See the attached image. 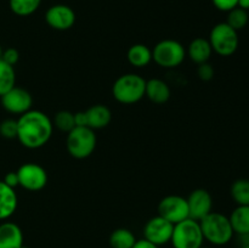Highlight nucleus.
Instances as JSON below:
<instances>
[{
    "instance_id": "obj_13",
    "label": "nucleus",
    "mask_w": 249,
    "mask_h": 248,
    "mask_svg": "<svg viewBox=\"0 0 249 248\" xmlns=\"http://www.w3.org/2000/svg\"><path fill=\"white\" fill-rule=\"evenodd\" d=\"M75 12L71 6L65 4L53 5L45 14V21L56 31H67L75 23Z\"/></svg>"
},
{
    "instance_id": "obj_15",
    "label": "nucleus",
    "mask_w": 249,
    "mask_h": 248,
    "mask_svg": "<svg viewBox=\"0 0 249 248\" xmlns=\"http://www.w3.org/2000/svg\"><path fill=\"white\" fill-rule=\"evenodd\" d=\"M18 207V197L15 189L0 180V221L11 218Z\"/></svg>"
},
{
    "instance_id": "obj_32",
    "label": "nucleus",
    "mask_w": 249,
    "mask_h": 248,
    "mask_svg": "<svg viewBox=\"0 0 249 248\" xmlns=\"http://www.w3.org/2000/svg\"><path fill=\"white\" fill-rule=\"evenodd\" d=\"M74 121L75 126H87V116H85V111H80L74 113Z\"/></svg>"
},
{
    "instance_id": "obj_33",
    "label": "nucleus",
    "mask_w": 249,
    "mask_h": 248,
    "mask_svg": "<svg viewBox=\"0 0 249 248\" xmlns=\"http://www.w3.org/2000/svg\"><path fill=\"white\" fill-rule=\"evenodd\" d=\"M133 248H160L158 246L153 245L150 241L145 240V238H141V240H136L135 245L133 246Z\"/></svg>"
},
{
    "instance_id": "obj_22",
    "label": "nucleus",
    "mask_w": 249,
    "mask_h": 248,
    "mask_svg": "<svg viewBox=\"0 0 249 248\" xmlns=\"http://www.w3.org/2000/svg\"><path fill=\"white\" fill-rule=\"evenodd\" d=\"M14 87H16L15 67L0 60V97Z\"/></svg>"
},
{
    "instance_id": "obj_19",
    "label": "nucleus",
    "mask_w": 249,
    "mask_h": 248,
    "mask_svg": "<svg viewBox=\"0 0 249 248\" xmlns=\"http://www.w3.org/2000/svg\"><path fill=\"white\" fill-rule=\"evenodd\" d=\"M126 58H128V62L134 67H146L152 61V50L145 44H134L129 48Z\"/></svg>"
},
{
    "instance_id": "obj_16",
    "label": "nucleus",
    "mask_w": 249,
    "mask_h": 248,
    "mask_svg": "<svg viewBox=\"0 0 249 248\" xmlns=\"http://www.w3.org/2000/svg\"><path fill=\"white\" fill-rule=\"evenodd\" d=\"M87 116V126L92 130L104 129L111 123L112 113L111 109L105 105H92L85 111Z\"/></svg>"
},
{
    "instance_id": "obj_34",
    "label": "nucleus",
    "mask_w": 249,
    "mask_h": 248,
    "mask_svg": "<svg viewBox=\"0 0 249 248\" xmlns=\"http://www.w3.org/2000/svg\"><path fill=\"white\" fill-rule=\"evenodd\" d=\"M237 236H238V238H240L241 247L249 245V233H245V235H237Z\"/></svg>"
},
{
    "instance_id": "obj_11",
    "label": "nucleus",
    "mask_w": 249,
    "mask_h": 248,
    "mask_svg": "<svg viewBox=\"0 0 249 248\" xmlns=\"http://www.w3.org/2000/svg\"><path fill=\"white\" fill-rule=\"evenodd\" d=\"M0 99H1V106L4 107L5 111L17 114L18 117L32 109V105H33V97L31 92L17 85L9 90L6 94L2 95Z\"/></svg>"
},
{
    "instance_id": "obj_20",
    "label": "nucleus",
    "mask_w": 249,
    "mask_h": 248,
    "mask_svg": "<svg viewBox=\"0 0 249 248\" xmlns=\"http://www.w3.org/2000/svg\"><path fill=\"white\" fill-rule=\"evenodd\" d=\"M229 219L236 235L249 233V206H237L231 212Z\"/></svg>"
},
{
    "instance_id": "obj_9",
    "label": "nucleus",
    "mask_w": 249,
    "mask_h": 248,
    "mask_svg": "<svg viewBox=\"0 0 249 248\" xmlns=\"http://www.w3.org/2000/svg\"><path fill=\"white\" fill-rule=\"evenodd\" d=\"M158 215L167 219L175 225L189 218V206L187 199L179 195H169L160 199L158 204Z\"/></svg>"
},
{
    "instance_id": "obj_18",
    "label": "nucleus",
    "mask_w": 249,
    "mask_h": 248,
    "mask_svg": "<svg viewBox=\"0 0 249 248\" xmlns=\"http://www.w3.org/2000/svg\"><path fill=\"white\" fill-rule=\"evenodd\" d=\"M213 53L211 43L208 39L196 38L189 44L186 49V56H189L190 60L194 61L196 65L208 62Z\"/></svg>"
},
{
    "instance_id": "obj_17",
    "label": "nucleus",
    "mask_w": 249,
    "mask_h": 248,
    "mask_svg": "<svg viewBox=\"0 0 249 248\" xmlns=\"http://www.w3.org/2000/svg\"><path fill=\"white\" fill-rule=\"evenodd\" d=\"M170 95H172V91H170L169 85L163 79L153 78V79L146 80L145 96L151 102L157 105H163L170 99Z\"/></svg>"
},
{
    "instance_id": "obj_29",
    "label": "nucleus",
    "mask_w": 249,
    "mask_h": 248,
    "mask_svg": "<svg viewBox=\"0 0 249 248\" xmlns=\"http://www.w3.org/2000/svg\"><path fill=\"white\" fill-rule=\"evenodd\" d=\"M1 60L4 62L9 63V65L14 66L18 62L19 60V53L17 49L15 48H9L6 50H2V55H1Z\"/></svg>"
},
{
    "instance_id": "obj_21",
    "label": "nucleus",
    "mask_w": 249,
    "mask_h": 248,
    "mask_svg": "<svg viewBox=\"0 0 249 248\" xmlns=\"http://www.w3.org/2000/svg\"><path fill=\"white\" fill-rule=\"evenodd\" d=\"M136 237L129 229H116L109 236V246L112 248H133Z\"/></svg>"
},
{
    "instance_id": "obj_12",
    "label": "nucleus",
    "mask_w": 249,
    "mask_h": 248,
    "mask_svg": "<svg viewBox=\"0 0 249 248\" xmlns=\"http://www.w3.org/2000/svg\"><path fill=\"white\" fill-rule=\"evenodd\" d=\"M186 199L189 206V218L194 220L201 221L213 212V197L207 190H194Z\"/></svg>"
},
{
    "instance_id": "obj_10",
    "label": "nucleus",
    "mask_w": 249,
    "mask_h": 248,
    "mask_svg": "<svg viewBox=\"0 0 249 248\" xmlns=\"http://www.w3.org/2000/svg\"><path fill=\"white\" fill-rule=\"evenodd\" d=\"M173 229H174V225L170 221L160 215H156L151 218L143 226V238L160 247L170 242Z\"/></svg>"
},
{
    "instance_id": "obj_4",
    "label": "nucleus",
    "mask_w": 249,
    "mask_h": 248,
    "mask_svg": "<svg viewBox=\"0 0 249 248\" xmlns=\"http://www.w3.org/2000/svg\"><path fill=\"white\" fill-rule=\"evenodd\" d=\"M97 138L95 130L88 126H75L66 138V147L68 153L75 159H85L94 153Z\"/></svg>"
},
{
    "instance_id": "obj_5",
    "label": "nucleus",
    "mask_w": 249,
    "mask_h": 248,
    "mask_svg": "<svg viewBox=\"0 0 249 248\" xmlns=\"http://www.w3.org/2000/svg\"><path fill=\"white\" fill-rule=\"evenodd\" d=\"M203 242L199 221L187 218L174 225L170 240L174 248H199L203 246Z\"/></svg>"
},
{
    "instance_id": "obj_39",
    "label": "nucleus",
    "mask_w": 249,
    "mask_h": 248,
    "mask_svg": "<svg viewBox=\"0 0 249 248\" xmlns=\"http://www.w3.org/2000/svg\"><path fill=\"white\" fill-rule=\"evenodd\" d=\"M23 248H27V247H23Z\"/></svg>"
},
{
    "instance_id": "obj_37",
    "label": "nucleus",
    "mask_w": 249,
    "mask_h": 248,
    "mask_svg": "<svg viewBox=\"0 0 249 248\" xmlns=\"http://www.w3.org/2000/svg\"><path fill=\"white\" fill-rule=\"evenodd\" d=\"M241 248H249V245L248 246H243V247H241Z\"/></svg>"
},
{
    "instance_id": "obj_31",
    "label": "nucleus",
    "mask_w": 249,
    "mask_h": 248,
    "mask_svg": "<svg viewBox=\"0 0 249 248\" xmlns=\"http://www.w3.org/2000/svg\"><path fill=\"white\" fill-rule=\"evenodd\" d=\"M2 181L6 185H9L10 187H12V189L18 186V175H17V172H9L4 177Z\"/></svg>"
},
{
    "instance_id": "obj_14",
    "label": "nucleus",
    "mask_w": 249,
    "mask_h": 248,
    "mask_svg": "<svg viewBox=\"0 0 249 248\" xmlns=\"http://www.w3.org/2000/svg\"><path fill=\"white\" fill-rule=\"evenodd\" d=\"M23 247V232L21 228L12 221L0 224V248Z\"/></svg>"
},
{
    "instance_id": "obj_28",
    "label": "nucleus",
    "mask_w": 249,
    "mask_h": 248,
    "mask_svg": "<svg viewBox=\"0 0 249 248\" xmlns=\"http://www.w3.org/2000/svg\"><path fill=\"white\" fill-rule=\"evenodd\" d=\"M197 66H198L197 67V75H198L199 79L203 80V82H209V80L213 79L214 73L215 72H214V68L211 63L206 62Z\"/></svg>"
},
{
    "instance_id": "obj_36",
    "label": "nucleus",
    "mask_w": 249,
    "mask_h": 248,
    "mask_svg": "<svg viewBox=\"0 0 249 248\" xmlns=\"http://www.w3.org/2000/svg\"><path fill=\"white\" fill-rule=\"evenodd\" d=\"M1 55H2V48L1 45H0V60H1Z\"/></svg>"
},
{
    "instance_id": "obj_3",
    "label": "nucleus",
    "mask_w": 249,
    "mask_h": 248,
    "mask_svg": "<svg viewBox=\"0 0 249 248\" xmlns=\"http://www.w3.org/2000/svg\"><path fill=\"white\" fill-rule=\"evenodd\" d=\"M146 79L136 73H126L117 78L112 87V95L123 105H134L143 99Z\"/></svg>"
},
{
    "instance_id": "obj_6",
    "label": "nucleus",
    "mask_w": 249,
    "mask_h": 248,
    "mask_svg": "<svg viewBox=\"0 0 249 248\" xmlns=\"http://www.w3.org/2000/svg\"><path fill=\"white\" fill-rule=\"evenodd\" d=\"M186 58V49L180 41L164 39L158 41L152 50V60L162 68L179 67Z\"/></svg>"
},
{
    "instance_id": "obj_24",
    "label": "nucleus",
    "mask_w": 249,
    "mask_h": 248,
    "mask_svg": "<svg viewBox=\"0 0 249 248\" xmlns=\"http://www.w3.org/2000/svg\"><path fill=\"white\" fill-rule=\"evenodd\" d=\"M230 194L237 206H249V180L238 179L233 181Z\"/></svg>"
},
{
    "instance_id": "obj_35",
    "label": "nucleus",
    "mask_w": 249,
    "mask_h": 248,
    "mask_svg": "<svg viewBox=\"0 0 249 248\" xmlns=\"http://www.w3.org/2000/svg\"><path fill=\"white\" fill-rule=\"evenodd\" d=\"M237 7H241V9L248 11V10H249V0H238Z\"/></svg>"
},
{
    "instance_id": "obj_26",
    "label": "nucleus",
    "mask_w": 249,
    "mask_h": 248,
    "mask_svg": "<svg viewBox=\"0 0 249 248\" xmlns=\"http://www.w3.org/2000/svg\"><path fill=\"white\" fill-rule=\"evenodd\" d=\"M249 16L248 11L241 9V7H235V9L230 10L228 12V18H226V23L233 28L235 31H241L245 28L248 24Z\"/></svg>"
},
{
    "instance_id": "obj_1",
    "label": "nucleus",
    "mask_w": 249,
    "mask_h": 248,
    "mask_svg": "<svg viewBox=\"0 0 249 248\" xmlns=\"http://www.w3.org/2000/svg\"><path fill=\"white\" fill-rule=\"evenodd\" d=\"M53 131V121L44 112L29 109L17 119V140L23 147L36 150L45 146Z\"/></svg>"
},
{
    "instance_id": "obj_23",
    "label": "nucleus",
    "mask_w": 249,
    "mask_h": 248,
    "mask_svg": "<svg viewBox=\"0 0 249 248\" xmlns=\"http://www.w3.org/2000/svg\"><path fill=\"white\" fill-rule=\"evenodd\" d=\"M40 4L41 0H9L10 10L21 17L33 15L39 9Z\"/></svg>"
},
{
    "instance_id": "obj_27",
    "label": "nucleus",
    "mask_w": 249,
    "mask_h": 248,
    "mask_svg": "<svg viewBox=\"0 0 249 248\" xmlns=\"http://www.w3.org/2000/svg\"><path fill=\"white\" fill-rule=\"evenodd\" d=\"M0 135L5 139L17 138V119L7 118L0 123Z\"/></svg>"
},
{
    "instance_id": "obj_30",
    "label": "nucleus",
    "mask_w": 249,
    "mask_h": 248,
    "mask_svg": "<svg viewBox=\"0 0 249 248\" xmlns=\"http://www.w3.org/2000/svg\"><path fill=\"white\" fill-rule=\"evenodd\" d=\"M212 1L216 9L224 12H229L230 10L235 9L238 4V0H212Z\"/></svg>"
},
{
    "instance_id": "obj_2",
    "label": "nucleus",
    "mask_w": 249,
    "mask_h": 248,
    "mask_svg": "<svg viewBox=\"0 0 249 248\" xmlns=\"http://www.w3.org/2000/svg\"><path fill=\"white\" fill-rule=\"evenodd\" d=\"M199 225L204 241H208L214 246L228 245L235 235L229 216L218 212L209 213L199 221Z\"/></svg>"
},
{
    "instance_id": "obj_7",
    "label": "nucleus",
    "mask_w": 249,
    "mask_h": 248,
    "mask_svg": "<svg viewBox=\"0 0 249 248\" xmlns=\"http://www.w3.org/2000/svg\"><path fill=\"white\" fill-rule=\"evenodd\" d=\"M208 40L213 49V53H216L224 57L233 55L240 44L238 32L231 28L226 22L215 24L212 28Z\"/></svg>"
},
{
    "instance_id": "obj_8",
    "label": "nucleus",
    "mask_w": 249,
    "mask_h": 248,
    "mask_svg": "<svg viewBox=\"0 0 249 248\" xmlns=\"http://www.w3.org/2000/svg\"><path fill=\"white\" fill-rule=\"evenodd\" d=\"M17 175L18 186L27 191H40L48 184V173L38 163H24L17 169Z\"/></svg>"
},
{
    "instance_id": "obj_38",
    "label": "nucleus",
    "mask_w": 249,
    "mask_h": 248,
    "mask_svg": "<svg viewBox=\"0 0 249 248\" xmlns=\"http://www.w3.org/2000/svg\"><path fill=\"white\" fill-rule=\"evenodd\" d=\"M199 248H208V247H203V246H202V247H199Z\"/></svg>"
},
{
    "instance_id": "obj_25",
    "label": "nucleus",
    "mask_w": 249,
    "mask_h": 248,
    "mask_svg": "<svg viewBox=\"0 0 249 248\" xmlns=\"http://www.w3.org/2000/svg\"><path fill=\"white\" fill-rule=\"evenodd\" d=\"M53 125L56 126L62 133H70L73 128H75L74 113L70 111H58L53 119Z\"/></svg>"
}]
</instances>
